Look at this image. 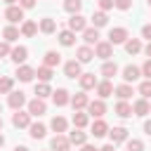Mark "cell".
Wrapping results in <instances>:
<instances>
[{
	"mask_svg": "<svg viewBox=\"0 0 151 151\" xmlns=\"http://www.w3.org/2000/svg\"><path fill=\"white\" fill-rule=\"evenodd\" d=\"M80 151H99V149H94V146H90V144H83V149Z\"/></svg>",
	"mask_w": 151,
	"mask_h": 151,
	"instance_id": "51",
	"label": "cell"
},
{
	"mask_svg": "<svg viewBox=\"0 0 151 151\" xmlns=\"http://www.w3.org/2000/svg\"><path fill=\"white\" fill-rule=\"evenodd\" d=\"M80 87H83V92L85 90H92V87H97V76L94 73H80Z\"/></svg>",
	"mask_w": 151,
	"mask_h": 151,
	"instance_id": "17",
	"label": "cell"
},
{
	"mask_svg": "<svg viewBox=\"0 0 151 151\" xmlns=\"http://www.w3.org/2000/svg\"><path fill=\"white\" fill-rule=\"evenodd\" d=\"M87 104H90V99H87V94H85V92H76V94L71 97V106H73L76 111H83Z\"/></svg>",
	"mask_w": 151,
	"mask_h": 151,
	"instance_id": "15",
	"label": "cell"
},
{
	"mask_svg": "<svg viewBox=\"0 0 151 151\" xmlns=\"http://www.w3.org/2000/svg\"><path fill=\"white\" fill-rule=\"evenodd\" d=\"M111 54H113V45H111V42H97V45H94V57L109 61Z\"/></svg>",
	"mask_w": 151,
	"mask_h": 151,
	"instance_id": "7",
	"label": "cell"
},
{
	"mask_svg": "<svg viewBox=\"0 0 151 151\" xmlns=\"http://www.w3.org/2000/svg\"><path fill=\"white\" fill-rule=\"evenodd\" d=\"M64 9L68 14H78L83 9V0H64Z\"/></svg>",
	"mask_w": 151,
	"mask_h": 151,
	"instance_id": "33",
	"label": "cell"
},
{
	"mask_svg": "<svg viewBox=\"0 0 151 151\" xmlns=\"http://www.w3.org/2000/svg\"><path fill=\"white\" fill-rule=\"evenodd\" d=\"M85 28H87V19L80 17V14H71V19H68V31H73V33H83Z\"/></svg>",
	"mask_w": 151,
	"mask_h": 151,
	"instance_id": "2",
	"label": "cell"
},
{
	"mask_svg": "<svg viewBox=\"0 0 151 151\" xmlns=\"http://www.w3.org/2000/svg\"><path fill=\"white\" fill-rule=\"evenodd\" d=\"M33 76H35V68H31V66H26V64H21V66L17 68V78H19L21 83H31Z\"/></svg>",
	"mask_w": 151,
	"mask_h": 151,
	"instance_id": "13",
	"label": "cell"
},
{
	"mask_svg": "<svg viewBox=\"0 0 151 151\" xmlns=\"http://www.w3.org/2000/svg\"><path fill=\"white\" fill-rule=\"evenodd\" d=\"M83 40H85L87 47H90V45H97V42H99V28H94V26L90 28V26H87V28L83 31Z\"/></svg>",
	"mask_w": 151,
	"mask_h": 151,
	"instance_id": "12",
	"label": "cell"
},
{
	"mask_svg": "<svg viewBox=\"0 0 151 151\" xmlns=\"http://www.w3.org/2000/svg\"><path fill=\"white\" fill-rule=\"evenodd\" d=\"M97 94H99V99L111 97V94H113V85H111V80H101V83H97Z\"/></svg>",
	"mask_w": 151,
	"mask_h": 151,
	"instance_id": "20",
	"label": "cell"
},
{
	"mask_svg": "<svg viewBox=\"0 0 151 151\" xmlns=\"http://www.w3.org/2000/svg\"><path fill=\"white\" fill-rule=\"evenodd\" d=\"M59 61H61V54H59V52H54V50L45 52V66L54 68V66H59Z\"/></svg>",
	"mask_w": 151,
	"mask_h": 151,
	"instance_id": "29",
	"label": "cell"
},
{
	"mask_svg": "<svg viewBox=\"0 0 151 151\" xmlns=\"http://www.w3.org/2000/svg\"><path fill=\"white\" fill-rule=\"evenodd\" d=\"M113 92H116V97H118L120 101H127V99L132 97V85H127V83H123V85H118V87H113Z\"/></svg>",
	"mask_w": 151,
	"mask_h": 151,
	"instance_id": "21",
	"label": "cell"
},
{
	"mask_svg": "<svg viewBox=\"0 0 151 151\" xmlns=\"http://www.w3.org/2000/svg\"><path fill=\"white\" fill-rule=\"evenodd\" d=\"M87 113H90L92 118H101V116L106 113V104H104V99H94V101H90V104H87Z\"/></svg>",
	"mask_w": 151,
	"mask_h": 151,
	"instance_id": "4",
	"label": "cell"
},
{
	"mask_svg": "<svg viewBox=\"0 0 151 151\" xmlns=\"http://www.w3.org/2000/svg\"><path fill=\"white\" fill-rule=\"evenodd\" d=\"M0 111H2V106H0Z\"/></svg>",
	"mask_w": 151,
	"mask_h": 151,
	"instance_id": "58",
	"label": "cell"
},
{
	"mask_svg": "<svg viewBox=\"0 0 151 151\" xmlns=\"http://www.w3.org/2000/svg\"><path fill=\"white\" fill-rule=\"evenodd\" d=\"M127 151H144L142 139H127Z\"/></svg>",
	"mask_w": 151,
	"mask_h": 151,
	"instance_id": "42",
	"label": "cell"
},
{
	"mask_svg": "<svg viewBox=\"0 0 151 151\" xmlns=\"http://www.w3.org/2000/svg\"><path fill=\"white\" fill-rule=\"evenodd\" d=\"M142 38H146V40L151 42V24H146V26L142 28Z\"/></svg>",
	"mask_w": 151,
	"mask_h": 151,
	"instance_id": "48",
	"label": "cell"
},
{
	"mask_svg": "<svg viewBox=\"0 0 151 151\" xmlns=\"http://www.w3.org/2000/svg\"><path fill=\"white\" fill-rule=\"evenodd\" d=\"M144 54L151 59V42H146V47H144Z\"/></svg>",
	"mask_w": 151,
	"mask_h": 151,
	"instance_id": "50",
	"label": "cell"
},
{
	"mask_svg": "<svg viewBox=\"0 0 151 151\" xmlns=\"http://www.w3.org/2000/svg\"><path fill=\"white\" fill-rule=\"evenodd\" d=\"M12 85H14V80L9 76H0V94H9L12 92Z\"/></svg>",
	"mask_w": 151,
	"mask_h": 151,
	"instance_id": "37",
	"label": "cell"
},
{
	"mask_svg": "<svg viewBox=\"0 0 151 151\" xmlns=\"http://www.w3.org/2000/svg\"><path fill=\"white\" fill-rule=\"evenodd\" d=\"M52 99H54V104H57V106H66V104L71 101V94H68V90L59 87V90H54V92H52Z\"/></svg>",
	"mask_w": 151,
	"mask_h": 151,
	"instance_id": "14",
	"label": "cell"
},
{
	"mask_svg": "<svg viewBox=\"0 0 151 151\" xmlns=\"http://www.w3.org/2000/svg\"><path fill=\"white\" fill-rule=\"evenodd\" d=\"M35 76H38L42 83H50V80H52V68H50V66H40V68L35 71Z\"/></svg>",
	"mask_w": 151,
	"mask_h": 151,
	"instance_id": "40",
	"label": "cell"
},
{
	"mask_svg": "<svg viewBox=\"0 0 151 151\" xmlns=\"http://www.w3.org/2000/svg\"><path fill=\"white\" fill-rule=\"evenodd\" d=\"M12 125L14 127H28L31 125V113L28 111H14V116H12Z\"/></svg>",
	"mask_w": 151,
	"mask_h": 151,
	"instance_id": "5",
	"label": "cell"
},
{
	"mask_svg": "<svg viewBox=\"0 0 151 151\" xmlns=\"http://www.w3.org/2000/svg\"><path fill=\"white\" fill-rule=\"evenodd\" d=\"M132 113H134V116H146V113H151L149 99H137V101L132 104Z\"/></svg>",
	"mask_w": 151,
	"mask_h": 151,
	"instance_id": "18",
	"label": "cell"
},
{
	"mask_svg": "<svg viewBox=\"0 0 151 151\" xmlns=\"http://www.w3.org/2000/svg\"><path fill=\"white\" fill-rule=\"evenodd\" d=\"M68 142H71V144H76V146H83V144L87 142V134H85L83 130H78V127H76V130L68 134Z\"/></svg>",
	"mask_w": 151,
	"mask_h": 151,
	"instance_id": "27",
	"label": "cell"
},
{
	"mask_svg": "<svg viewBox=\"0 0 151 151\" xmlns=\"http://www.w3.org/2000/svg\"><path fill=\"white\" fill-rule=\"evenodd\" d=\"M113 7V0H99V12H109Z\"/></svg>",
	"mask_w": 151,
	"mask_h": 151,
	"instance_id": "45",
	"label": "cell"
},
{
	"mask_svg": "<svg viewBox=\"0 0 151 151\" xmlns=\"http://www.w3.org/2000/svg\"><path fill=\"white\" fill-rule=\"evenodd\" d=\"M125 52H127V54L142 52V40H139V38H127V40H125Z\"/></svg>",
	"mask_w": 151,
	"mask_h": 151,
	"instance_id": "24",
	"label": "cell"
},
{
	"mask_svg": "<svg viewBox=\"0 0 151 151\" xmlns=\"http://www.w3.org/2000/svg\"><path fill=\"white\" fill-rule=\"evenodd\" d=\"M139 76H142V71H139V68H137V66H132V64H130V66H125V68H123V80H125V83H127V85H130V83H134V80H137V78H139Z\"/></svg>",
	"mask_w": 151,
	"mask_h": 151,
	"instance_id": "16",
	"label": "cell"
},
{
	"mask_svg": "<svg viewBox=\"0 0 151 151\" xmlns=\"http://www.w3.org/2000/svg\"><path fill=\"white\" fill-rule=\"evenodd\" d=\"M127 38H130V33H127V28H123V26H116V28L109 31V42H111V45H123Z\"/></svg>",
	"mask_w": 151,
	"mask_h": 151,
	"instance_id": "1",
	"label": "cell"
},
{
	"mask_svg": "<svg viewBox=\"0 0 151 151\" xmlns=\"http://www.w3.org/2000/svg\"><path fill=\"white\" fill-rule=\"evenodd\" d=\"M87 120H90L87 113H83V111H76V113H73V125H76L78 130H83V127L87 125Z\"/></svg>",
	"mask_w": 151,
	"mask_h": 151,
	"instance_id": "34",
	"label": "cell"
},
{
	"mask_svg": "<svg viewBox=\"0 0 151 151\" xmlns=\"http://www.w3.org/2000/svg\"><path fill=\"white\" fill-rule=\"evenodd\" d=\"M92 24H94V28H101V26H106V24H109V17H106V12H94V14H92Z\"/></svg>",
	"mask_w": 151,
	"mask_h": 151,
	"instance_id": "35",
	"label": "cell"
},
{
	"mask_svg": "<svg viewBox=\"0 0 151 151\" xmlns=\"http://www.w3.org/2000/svg\"><path fill=\"white\" fill-rule=\"evenodd\" d=\"M19 7L21 9H31V7H35V0H19Z\"/></svg>",
	"mask_w": 151,
	"mask_h": 151,
	"instance_id": "47",
	"label": "cell"
},
{
	"mask_svg": "<svg viewBox=\"0 0 151 151\" xmlns=\"http://www.w3.org/2000/svg\"><path fill=\"white\" fill-rule=\"evenodd\" d=\"M0 130H2V118H0Z\"/></svg>",
	"mask_w": 151,
	"mask_h": 151,
	"instance_id": "56",
	"label": "cell"
},
{
	"mask_svg": "<svg viewBox=\"0 0 151 151\" xmlns=\"http://www.w3.org/2000/svg\"><path fill=\"white\" fill-rule=\"evenodd\" d=\"M68 149H71L68 137H64V134H54L52 137V151H68Z\"/></svg>",
	"mask_w": 151,
	"mask_h": 151,
	"instance_id": "11",
	"label": "cell"
},
{
	"mask_svg": "<svg viewBox=\"0 0 151 151\" xmlns=\"http://www.w3.org/2000/svg\"><path fill=\"white\" fill-rule=\"evenodd\" d=\"M9 59H12L14 64H24V61L28 59V50H26L24 45H17V47H12V52H9Z\"/></svg>",
	"mask_w": 151,
	"mask_h": 151,
	"instance_id": "8",
	"label": "cell"
},
{
	"mask_svg": "<svg viewBox=\"0 0 151 151\" xmlns=\"http://www.w3.org/2000/svg\"><path fill=\"white\" fill-rule=\"evenodd\" d=\"M109 137H111L113 144H120V142L127 139V130L125 127H113V130H109Z\"/></svg>",
	"mask_w": 151,
	"mask_h": 151,
	"instance_id": "23",
	"label": "cell"
},
{
	"mask_svg": "<svg viewBox=\"0 0 151 151\" xmlns=\"http://www.w3.org/2000/svg\"><path fill=\"white\" fill-rule=\"evenodd\" d=\"M92 134H94V137H104V134H109V125H106L101 118H97V120L92 123Z\"/></svg>",
	"mask_w": 151,
	"mask_h": 151,
	"instance_id": "26",
	"label": "cell"
},
{
	"mask_svg": "<svg viewBox=\"0 0 151 151\" xmlns=\"http://www.w3.org/2000/svg\"><path fill=\"white\" fill-rule=\"evenodd\" d=\"M116 116H120V118H130V116H132V104H127V101H118V104H116Z\"/></svg>",
	"mask_w": 151,
	"mask_h": 151,
	"instance_id": "31",
	"label": "cell"
},
{
	"mask_svg": "<svg viewBox=\"0 0 151 151\" xmlns=\"http://www.w3.org/2000/svg\"><path fill=\"white\" fill-rule=\"evenodd\" d=\"M5 2H7V5H14V2H19V0H5Z\"/></svg>",
	"mask_w": 151,
	"mask_h": 151,
	"instance_id": "54",
	"label": "cell"
},
{
	"mask_svg": "<svg viewBox=\"0 0 151 151\" xmlns=\"http://www.w3.org/2000/svg\"><path fill=\"white\" fill-rule=\"evenodd\" d=\"M76 54H78V61H80V64H87V61H92V59H94V50H92V47H87V45L78 47V52H76Z\"/></svg>",
	"mask_w": 151,
	"mask_h": 151,
	"instance_id": "19",
	"label": "cell"
},
{
	"mask_svg": "<svg viewBox=\"0 0 151 151\" xmlns=\"http://www.w3.org/2000/svg\"><path fill=\"white\" fill-rule=\"evenodd\" d=\"M139 71H142V76H146V80H151V59H146Z\"/></svg>",
	"mask_w": 151,
	"mask_h": 151,
	"instance_id": "44",
	"label": "cell"
},
{
	"mask_svg": "<svg viewBox=\"0 0 151 151\" xmlns=\"http://www.w3.org/2000/svg\"><path fill=\"white\" fill-rule=\"evenodd\" d=\"M45 111H47L45 99H38V97H35V99L28 101V113H31V116H35V118H38V116H45Z\"/></svg>",
	"mask_w": 151,
	"mask_h": 151,
	"instance_id": "3",
	"label": "cell"
},
{
	"mask_svg": "<svg viewBox=\"0 0 151 151\" xmlns=\"http://www.w3.org/2000/svg\"><path fill=\"white\" fill-rule=\"evenodd\" d=\"M50 94H52V90H50L47 83H38V85H35V97H38V99H45V97H50Z\"/></svg>",
	"mask_w": 151,
	"mask_h": 151,
	"instance_id": "39",
	"label": "cell"
},
{
	"mask_svg": "<svg viewBox=\"0 0 151 151\" xmlns=\"http://www.w3.org/2000/svg\"><path fill=\"white\" fill-rule=\"evenodd\" d=\"M50 127H52L57 134H61V132H66L68 123H66V118H61V116H54V118H52V123H50Z\"/></svg>",
	"mask_w": 151,
	"mask_h": 151,
	"instance_id": "25",
	"label": "cell"
},
{
	"mask_svg": "<svg viewBox=\"0 0 151 151\" xmlns=\"http://www.w3.org/2000/svg\"><path fill=\"white\" fill-rule=\"evenodd\" d=\"M28 134H31L33 139H42V137L47 134V127H45L42 123H31V125H28Z\"/></svg>",
	"mask_w": 151,
	"mask_h": 151,
	"instance_id": "22",
	"label": "cell"
},
{
	"mask_svg": "<svg viewBox=\"0 0 151 151\" xmlns=\"http://www.w3.org/2000/svg\"><path fill=\"white\" fill-rule=\"evenodd\" d=\"M99 151H113V144H106V146H101Z\"/></svg>",
	"mask_w": 151,
	"mask_h": 151,
	"instance_id": "52",
	"label": "cell"
},
{
	"mask_svg": "<svg viewBox=\"0 0 151 151\" xmlns=\"http://www.w3.org/2000/svg\"><path fill=\"white\" fill-rule=\"evenodd\" d=\"M7 104L14 109V111H19L24 104H26V94L19 90V92H9V97H7Z\"/></svg>",
	"mask_w": 151,
	"mask_h": 151,
	"instance_id": "9",
	"label": "cell"
},
{
	"mask_svg": "<svg viewBox=\"0 0 151 151\" xmlns=\"http://www.w3.org/2000/svg\"><path fill=\"white\" fill-rule=\"evenodd\" d=\"M14 151H28L26 146H14Z\"/></svg>",
	"mask_w": 151,
	"mask_h": 151,
	"instance_id": "53",
	"label": "cell"
},
{
	"mask_svg": "<svg viewBox=\"0 0 151 151\" xmlns=\"http://www.w3.org/2000/svg\"><path fill=\"white\" fill-rule=\"evenodd\" d=\"M2 144H5V137H2V134H0V146H2Z\"/></svg>",
	"mask_w": 151,
	"mask_h": 151,
	"instance_id": "55",
	"label": "cell"
},
{
	"mask_svg": "<svg viewBox=\"0 0 151 151\" xmlns=\"http://www.w3.org/2000/svg\"><path fill=\"white\" fill-rule=\"evenodd\" d=\"M5 19H7L9 24H17V21L24 19V9H21L19 5H9V7L5 9Z\"/></svg>",
	"mask_w": 151,
	"mask_h": 151,
	"instance_id": "6",
	"label": "cell"
},
{
	"mask_svg": "<svg viewBox=\"0 0 151 151\" xmlns=\"http://www.w3.org/2000/svg\"><path fill=\"white\" fill-rule=\"evenodd\" d=\"M144 132L151 137V120H146V123H144Z\"/></svg>",
	"mask_w": 151,
	"mask_h": 151,
	"instance_id": "49",
	"label": "cell"
},
{
	"mask_svg": "<svg viewBox=\"0 0 151 151\" xmlns=\"http://www.w3.org/2000/svg\"><path fill=\"white\" fill-rule=\"evenodd\" d=\"M19 33H21V35H26V38H31V35H35V33H38V24H35V21H24Z\"/></svg>",
	"mask_w": 151,
	"mask_h": 151,
	"instance_id": "32",
	"label": "cell"
},
{
	"mask_svg": "<svg viewBox=\"0 0 151 151\" xmlns=\"http://www.w3.org/2000/svg\"><path fill=\"white\" fill-rule=\"evenodd\" d=\"M64 73L68 76V78H80V61L78 59H71V61H66L64 64Z\"/></svg>",
	"mask_w": 151,
	"mask_h": 151,
	"instance_id": "10",
	"label": "cell"
},
{
	"mask_svg": "<svg viewBox=\"0 0 151 151\" xmlns=\"http://www.w3.org/2000/svg\"><path fill=\"white\" fill-rule=\"evenodd\" d=\"M2 35H5V42H14V40L19 38V28H17V26H7V28L2 31Z\"/></svg>",
	"mask_w": 151,
	"mask_h": 151,
	"instance_id": "38",
	"label": "cell"
},
{
	"mask_svg": "<svg viewBox=\"0 0 151 151\" xmlns=\"http://www.w3.org/2000/svg\"><path fill=\"white\" fill-rule=\"evenodd\" d=\"M9 42H0V57H9Z\"/></svg>",
	"mask_w": 151,
	"mask_h": 151,
	"instance_id": "46",
	"label": "cell"
},
{
	"mask_svg": "<svg viewBox=\"0 0 151 151\" xmlns=\"http://www.w3.org/2000/svg\"><path fill=\"white\" fill-rule=\"evenodd\" d=\"M59 42H61L64 47L76 45V33H73V31H68V28H66V31H61V33H59Z\"/></svg>",
	"mask_w": 151,
	"mask_h": 151,
	"instance_id": "28",
	"label": "cell"
},
{
	"mask_svg": "<svg viewBox=\"0 0 151 151\" xmlns=\"http://www.w3.org/2000/svg\"><path fill=\"white\" fill-rule=\"evenodd\" d=\"M113 7H118L120 12H127L132 7V0H113Z\"/></svg>",
	"mask_w": 151,
	"mask_h": 151,
	"instance_id": "43",
	"label": "cell"
},
{
	"mask_svg": "<svg viewBox=\"0 0 151 151\" xmlns=\"http://www.w3.org/2000/svg\"><path fill=\"white\" fill-rule=\"evenodd\" d=\"M139 94H142V99H149L151 97V80H144L139 85Z\"/></svg>",
	"mask_w": 151,
	"mask_h": 151,
	"instance_id": "41",
	"label": "cell"
},
{
	"mask_svg": "<svg viewBox=\"0 0 151 151\" xmlns=\"http://www.w3.org/2000/svg\"><path fill=\"white\" fill-rule=\"evenodd\" d=\"M146 2H149V7H151V0H146Z\"/></svg>",
	"mask_w": 151,
	"mask_h": 151,
	"instance_id": "57",
	"label": "cell"
},
{
	"mask_svg": "<svg viewBox=\"0 0 151 151\" xmlns=\"http://www.w3.org/2000/svg\"><path fill=\"white\" fill-rule=\"evenodd\" d=\"M42 33H54L57 31V24H54V19H50V17H45L42 21H40V26H38Z\"/></svg>",
	"mask_w": 151,
	"mask_h": 151,
	"instance_id": "36",
	"label": "cell"
},
{
	"mask_svg": "<svg viewBox=\"0 0 151 151\" xmlns=\"http://www.w3.org/2000/svg\"><path fill=\"white\" fill-rule=\"evenodd\" d=\"M116 73H118V66H116V61H104V66H101V76H104L106 80H111Z\"/></svg>",
	"mask_w": 151,
	"mask_h": 151,
	"instance_id": "30",
	"label": "cell"
}]
</instances>
